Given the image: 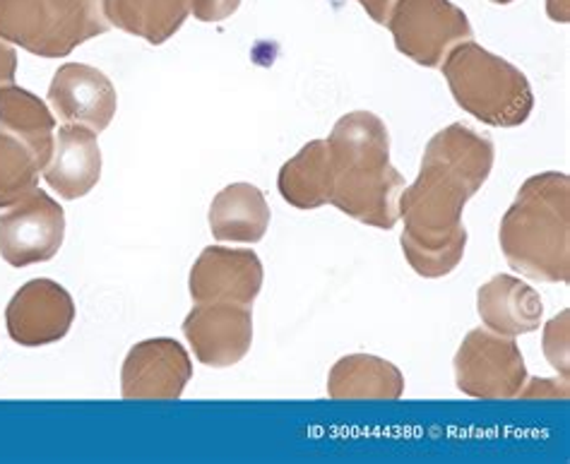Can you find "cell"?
I'll list each match as a JSON object with an SVG mask.
<instances>
[{
  "label": "cell",
  "mask_w": 570,
  "mask_h": 464,
  "mask_svg": "<svg viewBox=\"0 0 570 464\" xmlns=\"http://www.w3.org/2000/svg\"><path fill=\"white\" fill-rule=\"evenodd\" d=\"M242 6V0H190V12L200 22H222Z\"/></svg>",
  "instance_id": "cell-23"
},
{
  "label": "cell",
  "mask_w": 570,
  "mask_h": 464,
  "mask_svg": "<svg viewBox=\"0 0 570 464\" xmlns=\"http://www.w3.org/2000/svg\"><path fill=\"white\" fill-rule=\"evenodd\" d=\"M0 132L24 142L41 169L47 167L56 140V116L39 97L14 85L0 87Z\"/></svg>",
  "instance_id": "cell-19"
},
{
  "label": "cell",
  "mask_w": 570,
  "mask_h": 464,
  "mask_svg": "<svg viewBox=\"0 0 570 464\" xmlns=\"http://www.w3.org/2000/svg\"><path fill=\"white\" fill-rule=\"evenodd\" d=\"M72 323V296L53 279L27 282L6 308L8 335L20 347H47L63 339Z\"/></svg>",
  "instance_id": "cell-9"
},
{
  "label": "cell",
  "mask_w": 570,
  "mask_h": 464,
  "mask_svg": "<svg viewBox=\"0 0 570 464\" xmlns=\"http://www.w3.org/2000/svg\"><path fill=\"white\" fill-rule=\"evenodd\" d=\"M491 3H497V6H510V3H513V0H491Z\"/></svg>",
  "instance_id": "cell-27"
},
{
  "label": "cell",
  "mask_w": 570,
  "mask_h": 464,
  "mask_svg": "<svg viewBox=\"0 0 570 464\" xmlns=\"http://www.w3.org/2000/svg\"><path fill=\"white\" fill-rule=\"evenodd\" d=\"M101 10L111 27L159 47L188 20L190 0H101Z\"/></svg>",
  "instance_id": "cell-18"
},
{
  "label": "cell",
  "mask_w": 570,
  "mask_h": 464,
  "mask_svg": "<svg viewBox=\"0 0 570 464\" xmlns=\"http://www.w3.org/2000/svg\"><path fill=\"white\" fill-rule=\"evenodd\" d=\"M14 72H18V53L8 41L0 39V87L12 85Z\"/></svg>",
  "instance_id": "cell-24"
},
{
  "label": "cell",
  "mask_w": 570,
  "mask_h": 464,
  "mask_svg": "<svg viewBox=\"0 0 570 464\" xmlns=\"http://www.w3.org/2000/svg\"><path fill=\"white\" fill-rule=\"evenodd\" d=\"M479 318L487 330L505 337L530 335L542 325V298L513 275H497L476 292Z\"/></svg>",
  "instance_id": "cell-15"
},
{
  "label": "cell",
  "mask_w": 570,
  "mask_h": 464,
  "mask_svg": "<svg viewBox=\"0 0 570 464\" xmlns=\"http://www.w3.org/2000/svg\"><path fill=\"white\" fill-rule=\"evenodd\" d=\"M358 6H362L368 18L376 22V24H387V18H390V10H393V6L397 3V0H356Z\"/></svg>",
  "instance_id": "cell-25"
},
{
  "label": "cell",
  "mask_w": 570,
  "mask_h": 464,
  "mask_svg": "<svg viewBox=\"0 0 570 464\" xmlns=\"http://www.w3.org/2000/svg\"><path fill=\"white\" fill-rule=\"evenodd\" d=\"M193 378L188 352L169 337L145 339L128 352L121 368L124 399H178Z\"/></svg>",
  "instance_id": "cell-10"
},
{
  "label": "cell",
  "mask_w": 570,
  "mask_h": 464,
  "mask_svg": "<svg viewBox=\"0 0 570 464\" xmlns=\"http://www.w3.org/2000/svg\"><path fill=\"white\" fill-rule=\"evenodd\" d=\"M49 103L63 124L101 132L114 121L118 97L101 70L87 63H66L53 75Z\"/></svg>",
  "instance_id": "cell-13"
},
{
  "label": "cell",
  "mask_w": 570,
  "mask_h": 464,
  "mask_svg": "<svg viewBox=\"0 0 570 464\" xmlns=\"http://www.w3.org/2000/svg\"><path fill=\"white\" fill-rule=\"evenodd\" d=\"M109 27L101 0H0V39L39 58H66Z\"/></svg>",
  "instance_id": "cell-5"
},
{
  "label": "cell",
  "mask_w": 570,
  "mask_h": 464,
  "mask_svg": "<svg viewBox=\"0 0 570 464\" xmlns=\"http://www.w3.org/2000/svg\"><path fill=\"white\" fill-rule=\"evenodd\" d=\"M101 149L97 132L82 126H61L56 132L53 152L43 178L63 200L85 198L99 184Z\"/></svg>",
  "instance_id": "cell-14"
},
{
  "label": "cell",
  "mask_w": 570,
  "mask_h": 464,
  "mask_svg": "<svg viewBox=\"0 0 570 464\" xmlns=\"http://www.w3.org/2000/svg\"><path fill=\"white\" fill-rule=\"evenodd\" d=\"M404 393V376L395 364L373 354L340 358L327 376V395L333 399H385L395 402Z\"/></svg>",
  "instance_id": "cell-17"
},
{
  "label": "cell",
  "mask_w": 570,
  "mask_h": 464,
  "mask_svg": "<svg viewBox=\"0 0 570 464\" xmlns=\"http://www.w3.org/2000/svg\"><path fill=\"white\" fill-rule=\"evenodd\" d=\"M269 227V205L253 184H232L209 207V229L217 241L258 244Z\"/></svg>",
  "instance_id": "cell-16"
},
{
  "label": "cell",
  "mask_w": 570,
  "mask_h": 464,
  "mask_svg": "<svg viewBox=\"0 0 570 464\" xmlns=\"http://www.w3.org/2000/svg\"><path fill=\"white\" fill-rule=\"evenodd\" d=\"M66 213L43 190L0 215V256L12 267H29L51 260L63 246Z\"/></svg>",
  "instance_id": "cell-8"
},
{
  "label": "cell",
  "mask_w": 570,
  "mask_h": 464,
  "mask_svg": "<svg viewBox=\"0 0 570 464\" xmlns=\"http://www.w3.org/2000/svg\"><path fill=\"white\" fill-rule=\"evenodd\" d=\"M547 12L553 22L568 24V0H547Z\"/></svg>",
  "instance_id": "cell-26"
},
{
  "label": "cell",
  "mask_w": 570,
  "mask_h": 464,
  "mask_svg": "<svg viewBox=\"0 0 570 464\" xmlns=\"http://www.w3.org/2000/svg\"><path fill=\"white\" fill-rule=\"evenodd\" d=\"M188 287L195 304L250 306L263 289V263L253 250L209 246L193 263Z\"/></svg>",
  "instance_id": "cell-11"
},
{
  "label": "cell",
  "mask_w": 570,
  "mask_h": 464,
  "mask_svg": "<svg viewBox=\"0 0 570 464\" xmlns=\"http://www.w3.org/2000/svg\"><path fill=\"white\" fill-rule=\"evenodd\" d=\"M402 56L424 68H441L458 43L472 39V24L450 0H397L387 24Z\"/></svg>",
  "instance_id": "cell-6"
},
{
  "label": "cell",
  "mask_w": 570,
  "mask_h": 464,
  "mask_svg": "<svg viewBox=\"0 0 570 464\" xmlns=\"http://www.w3.org/2000/svg\"><path fill=\"white\" fill-rule=\"evenodd\" d=\"M460 393L476 399H510L522 395L528 366L513 337L491 330H472L455 354Z\"/></svg>",
  "instance_id": "cell-7"
},
{
  "label": "cell",
  "mask_w": 570,
  "mask_h": 464,
  "mask_svg": "<svg viewBox=\"0 0 570 464\" xmlns=\"http://www.w3.org/2000/svg\"><path fill=\"white\" fill-rule=\"evenodd\" d=\"M544 352L551 366L561 371V376H568V310L561 313V318H553L547 325L544 333Z\"/></svg>",
  "instance_id": "cell-22"
},
{
  "label": "cell",
  "mask_w": 570,
  "mask_h": 464,
  "mask_svg": "<svg viewBox=\"0 0 570 464\" xmlns=\"http://www.w3.org/2000/svg\"><path fill=\"white\" fill-rule=\"evenodd\" d=\"M41 164L32 149L8 132H0V209L18 205L37 190Z\"/></svg>",
  "instance_id": "cell-21"
},
{
  "label": "cell",
  "mask_w": 570,
  "mask_h": 464,
  "mask_svg": "<svg viewBox=\"0 0 570 464\" xmlns=\"http://www.w3.org/2000/svg\"><path fill=\"white\" fill-rule=\"evenodd\" d=\"M493 157V142L462 124L429 140L416 181L397 200L404 221L400 244L419 277L439 279L462 263L468 246L462 209L487 184Z\"/></svg>",
  "instance_id": "cell-1"
},
{
  "label": "cell",
  "mask_w": 570,
  "mask_h": 464,
  "mask_svg": "<svg viewBox=\"0 0 570 464\" xmlns=\"http://www.w3.org/2000/svg\"><path fill=\"white\" fill-rule=\"evenodd\" d=\"M455 103L491 128H518L534 109L524 72L474 41L458 43L441 63Z\"/></svg>",
  "instance_id": "cell-4"
},
{
  "label": "cell",
  "mask_w": 570,
  "mask_h": 464,
  "mask_svg": "<svg viewBox=\"0 0 570 464\" xmlns=\"http://www.w3.org/2000/svg\"><path fill=\"white\" fill-rule=\"evenodd\" d=\"M330 205L376 229L400 221L397 200L404 190L402 174L390 164V132L376 113L352 111L330 132Z\"/></svg>",
  "instance_id": "cell-2"
},
{
  "label": "cell",
  "mask_w": 570,
  "mask_h": 464,
  "mask_svg": "<svg viewBox=\"0 0 570 464\" xmlns=\"http://www.w3.org/2000/svg\"><path fill=\"white\" fill-rule=\"evenodd\" d=\"M184 335L200 364L213 368L234 366L250 352V308L238 304H198L184 320Z\"/></svg>",
  "instance_id": "cell-12"
},
{
  "label": "cell",
  "mask_w": 570,
  "mask_h": 464,
  "mask_svg": "<svg viewBox=\"0 0 570 464\" xmlns=\"http://www.w3.org/2000/svg\"><path fill=\"white\" fill-rule=\"evenodd\" d=\"M570 178L537 174L522 184L501 219L499 241L508 265L537 282L570 277Z\"/></svg>",
  "instance_id": "cell-3"
},
{
  "label": "cell",
  "mask_w": 570,
  "mask_h": 464,
  "mask_svg": "<svg viewBox=\"0 0 570 464\" xmlns=\"http://www.w3.org/2000/svg\"><path fill=\"white\" fill-rule=\"evenodd\" d=\"M279 196L296 209H318L330 205L333 196V174L325 140H313L302 152L279 169Z\"/></svg>",
  "instance_id": "cell-20"
}]
</instances>
